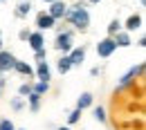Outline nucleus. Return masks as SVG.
Instances as JSON below:
<instances>
[{
    "label": "nucleus",
    "mask_w": 146,
    "mask_h": 130,
    "mask_svg": "<svg viewBox=\"0 0 146 130\" xmlns=\"http://www.w3.org/2000/svg\"><path fill=\"white\" fill-rule=\"evenodd\" d=\"M14 70L18 72V74H25V76H29V74H34V70L27 65V63H23V61H16L14 63Z\"/></svg>",
    "instance_id": "nucleus-15"
},
{
    "label": "nucleus",
    "mask_w": 146,
    "mask_h": 130,
    "mask_svg": "<svg viewBox=\"0 0 146 130\" xmlns=\"http://www.w3.org/2000/svg\"><path fill=\"white\" fill-rule=\"evenodd\" d=\"M142 70H144V65H135V67H130L126 74L121 76V83H119V88H126V85H130V83H133V79L139 74Z\"/></svg>",
    "instance_id": "nucleus-5"
},
{
    "label": "nucleus",
    "mask_w": 146,
    "mask_h": 130,
    "mask_svg": "<svg viewBox=\"0 0 146 130\" xmlns=\"http://www.w3.org/2000/svg\"><path fill=\"white\" fill-rule=\"evenodd\" d=\"M18 36H20V40H27V38H29V32H25V29H23Z\"/></svg>",
    "instance_id": "nucleus-26"
},
{
    "label": "nucleus",
    "mask_w": 146,
    "mask_h": 130,
    "mask_svg": "<svg viewBox=\"0 0 146 130\" xmlns=\"http://www.w3.org/2000/svg\"><path fill=\"white\" fill-rule=\"evenodd\" d=\"M94 119H97V121H101V123L108 119V117H106V110H104L101 106H97V108H94Z\"/></svg>",
    "instance_id": "nucleus-20"
},
{
    "label": "nucleus",
    "mask_w": 146,
    "mask_h": 130,
    "mask_svg": "<svg viewBox=\"0 0 146 130\" xmlns=\"http://www.w3.org/2000/svg\"><path fill=\"white\" fill-rule=\"evenodd\" d=\"M139 27H142V16L133 14V16L126 20V32H135V29H139Z\"/></svg>",
    "instance_id": "nucleus-13"
},
{
    "label": "nucleus",
    "mask_w": 146,
    "mask_h": 130,
    "mask_svg": "<svg viewBox=\"0 0 146 130\" xmlns=\"http://www.w3.org/2000/svg\"><path fill=\"white\" fill-rule=\"evenodd\" d=\"M79 119H81V110H74L72 114H70V117H68V123H76V121H79Z\"/></svg>",
    "instance_id": "nucleus-23"
},
{
    "label": "nucleus",
    "mask_w": 146,
    "mask_h": 130,
    "mask_svg": "<svg viewBox=\"0 0 146 130\" xmlns=\"http://www.w3.org/2000/svg\"><path fill=\"white\" fill-rule=\"evenodd\" d=\"M29 11H32V5H29V2H20V5H18V11H16V14H18L20 18H25Z\"/></svg>",
    "instance_id": "nucleus-18"
},
{
    "label": "nucleus",
    "mask_w": 146,
    "mask_h": 130,
    "mask_svg": "<svg viewBox=\"0 0 146 130\" xmlns=\"http://www.w3.org/2000/svg\"><path fill=\"white\" fill-rule=\"evenodd\" d=\"M54 47L58 49V52H63V54L70 52V49H72V34H70V32L58 34V36H56V45H54Z\"/></svg>",
    "instance_id": "nucleus-3"
},
{
    "label": "nucleus",
    "mask_w": 146,
    "mask_h": 130,
    "mask_svg": "<svg viewBox=\"0 0 146 130\" xmlns=\"http://www.w3.org/2000/svg\"><path fill=\"white\" fill-rule=\"evenodd\" d=\"M58 130H70V128H58Z\"/></svg>",
    "instance_id": "nucleus-29"
},
{
    "label": "nucleus",
    "mask_w": 146,
    "mask_h": 130,
    "mask_svg": "<svg viewBox=\"0 0 146 130\" xmlns=\"http://www.w3.org/2000/svg\"><path fill=\"white\" fill-rule=\"evenodd\" d=\"M92 106V94L90 92H83L81 96H79V101H76V110H86V108H90Z\"/></svg>",
    "instance_id": "nucleus-12"
},
{
    "label": "nucleus",
    "mask_w": 146,
    "mask_h": 130,
    "mask_svg": "<svg viewBox=\"0 0 146 130\" xmlns=\"http://www.w3.org/2000/svg\"><path fill=\"white\" fill-rule=\"evenodd\" d=\"M29 45H32V49L36 52V49H43L45 47V38H43V34L40 32H34V34H29Z\"/></svg>",
    "instance_id": "nucleus-10"
},
{
    "label": "nucleus",
    "mask_w": 146,
    "mask_h": 130,
    "mask_svg": "<svg viewBox=\"0 0 146 130\" xmlns=\"http://www.w3.org/2000/svg\"><path fill=\"white\" fill-rule=\"evenodd\" d=\"M90 2H92V5H94V2H99V0H90Z\"/></svg>",
    "instance_id": "nucleus-28"
},
{
    "label": "nucleus",
    "mask_w": 146,
    "mask_h": 130,
    "mask_svg": "<svg viewBox=\"0 0 146 130\" xmlns=\"http://www.w3.org/2000/svg\"><path fill=\"white\" fill-rule=\"evenodd\" d=\"M68 58H70L72 67H74V65H81V63L86 61V47H76V49H70Z\"/></svg>",
    "instance_id": "nucleus-6"
},
{
    "label": "nucleus",
    "mask_w": 146,
    "mask_h": 130,
    "mask_svg": "<svg viewBox=\"0 0 146 130\" xmlns=\"http://www.w3.org/2000/svg\"><path fill=\"white\" fill-rule=\"evenodd\" d=\"M34 56H36L38 63H40V61H45V58H47V52H45V47H43V49H36V54H34Z\"/></svg>",
    "instance_id": "nucleus-24"
},
{
    "label": "nucleus",
    "mask_w": 146,
    "mask_h": 130,
    "mask_svg": "<svg viewBox=\"0 0 146 130\" xmlns=\"http://www.w3.org/2000/svg\"><path fill=\"white\" fill-rule=\"evenodd\" d=\"M56 67H58V72H61V74H68V72L72 70V63H70V58H68V54L58 58V65H56Z\"/></svg>",
    "instance_id": "nucleus-14"
},
{
    "label": "nucleus",
    "mask_w": 146,
    "mask_h": 130,
    "mask_svg": "<svg viewBox=\"0 0 146 130\" xmlns=\"http://www.w3.org/2000/svg\"><path fill=\"white\" fill-rule=\"evenodd\" d=\"M11 108H14V110H20V108H23V101H20V99H14V101H11Z\"/></svg>",
    "instance_id": "nucleus-25"
},
{
    "label": "nucleus",
    "mask_w": 146,
    "mask_h": 130,
    "mask_svg": "<svg viewBox=\"0 0 146 130\" xmlns=\"http://www.w3.org/2000/svg\"><path fill=\"white\" fill-rule=\"evenodd\" d=\"M18 130H25V128H18Z\"/></svg>",
    "instance_id": "nucleus-31"
},
{
    "label": "nucleus",
    "mask_w": 146,
    "mask_h": 130,
    "mask_svg": "<svg viewBox=\"0 0 146 130\" xmlns=\"http://www.w3.org/2000/svg\"><path fill=\"white\" fill-rule=\"evenodd\" d=\"M112 40H115L117 47H128V45H133V43H130V36H128V32H117V34L112 36Z\"/></svg>",
    "instance_id": "nucleus-11"
},
{
    "label": "nucleus",
    "mask_w": 146,
    "mask_h": 130,
    "mask_svg": "<svg viewBox=\"0 0 146 130\" xmlns=\"http://www.w3.org/2000/svg\"><path fill=\"white\" fill-rule=\"evenodd\" d=\"M18 94H20V96H29V94H32V85H27V83H23V85L18 88Z\"/></svg>",
    "instance_id": "nucleus-22"
},
{
    "label": "nucleus",
    "mask_w": 146,
    "mask_h": 130,
    "mask_svg": "<svg viewBox=\"0 0 146 130\" xmlns=\"http://www.w3.org/2000/svg\"><path fill=\"white\" fill-rule=\"evenodd\" d=\"M52 18H63L65 14H68V7H65V2H61V0H54L52 2V7H50V11H47Z\"/></svg>",
    "instance_id": "nucleus-4"
},
{
    "label": "nucleus",
    "mask_w": 146,
    "mask_h": 130,
    "mask_svg": "<svg viewBox=\"0 0 146 130\" xmlns=\"http://www.w3.org/2000/svg\"><path fill=\"white\" fill-rule=\"evenodd\" d=\"M115 49H117V45H115V40L110 36H106L104 40H99L97 43V54L101 56V58H108V56L115 54Z\"/></svg>",
    "instance_id": "nucleus-2"
},
{
    "label": "nucleus",
    "mask_w": 146,
    "mask_h": 130,
    "mask_svg": "<svg viewBox=\"0 0 146 130\" xmlns=\"http://www.w3.org/2000/svg\"><path fill=\"white\" fill-rule=\"evenodd\" d=\"M36 76L40 83H47L50 81V65H47V61H40L36 65Z\"/></svg>",
    "instance_id": "nucleus-8"
},
{
    "label": "nucleus",
    "mask_w": 146,
    "mask_h": 130,
    "mask_svg": "<svg viewBox=\"0 0 146 130\" xmlns=\"http://www.w3.org/2000/svg\"><path fill=\"white\" fill-rule=\"evenodd\" d=\"M14 63H16V58H14L11 52H0V72L11 70V67H14Z\"/></svg>",
    "instance_id": "nucleus-7"
},
{
    "label": "nucleus",
    "mask_w": 146,
    "mask_h": 130,
    "mask_svg": "<svg viewBox=\"0 0 146 130\" xmlns=\"http://www.w3.org/2000/svg\"><path fill=\"white\" fill-rule=\"evenodd\" d=\"M54 22H56V20L52 18L50 14H38L36 27H38V29H50V27H54Z\"/></svg>",
    "instance_id": "nucleus-9"
},
{
    "label": "nucleus",
    "mask_w": 146,
    "mask_h": 130,
    "mask_svg": "<svg viewBox=\"0 0 146 130\" xmlns=\"http://www.w3.org/2000/svg\"><path fill=\"white\" fill-rule=\"evenodd\" d=\"M47 90H50V83H40V81H38L34 88H32V92H36L38 96H43V94L47 92Z\"/></svg>",
    "instance_id": "nucleus-17"
},
{
    "label": "nucleus",
    "mask_w": 146,
    "mask_h": 130,
    "mask_svg": "<svg viewBox=\"0 0 146 130\" xmlns=\"http://www.w3.org/2000/svg\"><path fill=\"white\" fill-rule=\"evenodd\" d=\"M0 130H16V126L11 123V119H0Z\"/></svg>",
    "instance_id": "nucleus-21"
},
{
    "label": "nucleus",
    "mask_w": 146,
    "mask_h": 130,
    "mask_svg": "<svg viewBox=\"0 0 146 130\" xmlns=\"http://www.w3.org/2000/svg\"><path fill=\"white\" fill-rule=\"evenodd\" d=\"M27 99H29V110H34V112H36L38 108H40V96H38L36 92H32L29 96H27Z\"/></svg>",
    "instance_id": "nucleus-16"
},
{
    "label": "nucleus",
    "mask_w": 146,
    "mask_h": 130,
    "mask_svg": "<svg viewBox=\"0 0 146 130\" xmlns=\"http://www.w3.org/2000/svg\"><path fill=\"white\" fill-rule=\"evenodd\" d=\"M0 52H2V38H0Z\"/></svg>",
    "instance_id": "nucleus-27"
},
{
    "label": "nucleus",
    "mask_w": 146,
    "mask_h": 130,
    "mask_svg": "<svg viewBox=\"0 0 146 130\" xmlns=\"http://www.w3.org/2000/svg\"><path fill=\"white\" fill-rule=\"evenodd\" d=\"M45 2H54V0H45Z\"/></svg>",
    "instance_id": "nucleus-30"
},
{
    "label": "nucleus",
    "mask_w": 146,
    "mask_h": 130,
    "mask_svg": "<svg viewBox=\"0 0 146 130\" xmlns=\"http://www.w3.org/2000/svg\"><path fill=\"white\" fill-rule=\"evenodd\" d=\"M117 32H121V22H119V20H112V22L108 25V34H110V38L115 36Z\"/></svg>",
    "instance_id": "nucleus-19"
},
{
    "label": "nucleus",
    "mask_w": 146,
    "mask_h": 130,
    "mask_svg": "<svg viewBox=\"0 0 146 130\" xmlns=\"http://www.w3.org/2000/svg\"><path fill=\"white\" fill-rule=\"evenodd\" d=\"M65 16H68V20L72 22L74 27H79L81 32H83V29H88V25H90V16H88V11H86V7H83V5H76L72 11H68Z\"/></svg>",
    "instance_id": "nucleus-1"
}]
</instances>
